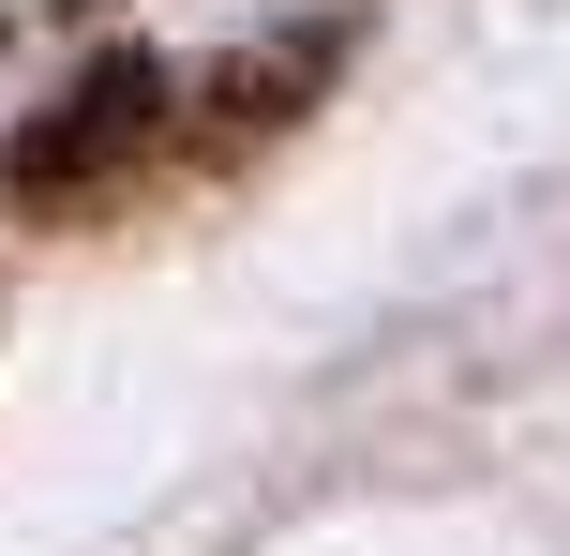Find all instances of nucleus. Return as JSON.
<instances>
[{"mask_svg": "<svg viewBox=\"0 0 570 556\" xmlns=\"http://www.w3.org/2000/svg\"><path fill=\"white\" fill-rule=\"evenodd\" d=\"M331 60H345V30H301V46H240V60H210V76H180V150H196V166H226V150L285 136V120L331 90Z\"/></svg>", "mask_w": 570, "mask_h": 556, "instance_id": "f03ea898", "label": "nucleus"}, {"mask_svg": "<svg viewBox=\"0 0 570 556\" xmlns=\"http://www.w3.org/2000/svg\"><path fill=\"white\" fill-rule=\"evenodd\" d=\"M166 150H180V76H166V46H106L60 106L16 120V150H0V211H16V226H90V211H120Z\"/></svg>", "mask_w": 570, "mask_h": 556, "instance_id": "f257e3e1", "label": "nucleus"}]
</instances>
